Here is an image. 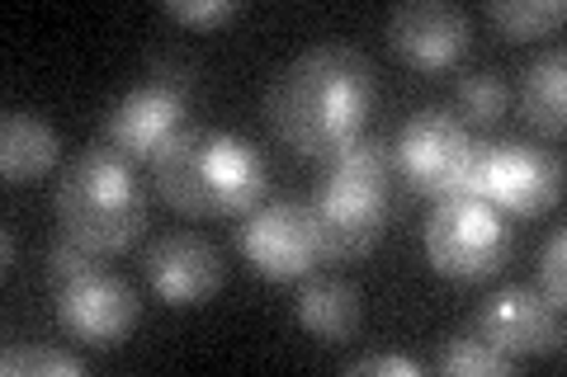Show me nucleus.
Returning <instances> with one entry per match:
<instances>
[{
	"instance_id": "nucleus-1",
	"label": "nucleus",
	"mask_w": 567,
	"mask_h": 377,
	"mask_svg": "<svg viewBox=\"0 0 567 377\" xmlns=\"http://www.w3.org/2000/svg\"><path fill=\"white\" fill-rule=\"evenodd\" d=\"M374 109V62L346 43H312L289 57L265 95L275 137L298 156L327 160L364 133Z\"/></svg>"
},
{
	"instance_id": "nucleus-2",
	"label": "nucleus",
	"mask_w": 567,
	"mask_h": 377,
	"mask_svg": "<svg viewBox=\"0 0 567 377\" xmlns=\"http://www.w3.org/2000/svg\"><path fill=\"white\" fill-rule=\"evenodd\" d=\"M147 166L162 203L185 218H241L270 189L260 147L227 128H181Z\"/></svg>"
},
{
	"instance_id": "nucleus-3",
	"label": "nucleus",
	"mask_w": 567,
	"mask_h": 377,
	"mask_svg": "<svg viewBox=\"0 0 567 377\" xmlns=\"http://www.w3.org/2000/svg\"><path fill=\"white\" fill-rule=\"evenodd\" d=\"M52 208L66 237L85 241L95 255H123L147 227V189L137 185L133 160H123L104 142H91L66 160Z\"/></svg>"
},
{
	"instance_id": "nucleus-4",
	"label": "nucleus",
	"mask_w": 567,
	"mask_h": 377,
	"mask_svg": "<svg viewBox=\"0 0 567 377\" xmlns=\"http://www.w3.org/2000/svg\"><path fill=\"white\" fill-rule=\"evenodd\" d=\"M464 193L487 199L502 218H539L563 199V166L558 156L520 137L473 142Z\"/></svg>"
},
{
	"instance_id": "nucleus-5",
	"label": "nucleus",
	"mask_w": 567,
	"mask_h": 377,
	"mask_svg": "<svg viewBox=\"0 0 567 377\" xmlns=\"http://www.w3.org/2000/svg\"><path fill=\"white\" fill-rule=\"evenodd\" d=\"M425 260L445 279H492L511 255V227L487 199L473 193H450L435 199L431 218H425Z\"/></svg>"
},
{
	"instance_id": "nucleus-6",
	"label": "nucleus",
	"mask_w": 567,
	"mask_h": 377,
	"mask_svg": "<svg viewBox=\"0 0 567 377\" xmlns=\"http://www.w3.org/2000/svg\"><path fill=\"white\" fill-rule=\"evenodd\" d=\"M468 151H473L468 123L450 109H440V104H431V109H416L402 123L393 170L421 199H450V193H464Z\"/></svg>"
},
{
	"instance_id": "nucleus-7",
	"label": "nucleus",
	"mask_w": 567,
	"mask_h": 377,
	"mask_svg": "<svg viewBox=\"0 0 567 377\" xmlns=\"http://www.w3.org/2000/svg\"><path fill=\"white\" fill-rule=\"evenodd\" d=\"M308 212L317 222L322 260H360L383 241V231H388L393 185H354V179L317 175Z\"/></svg>"
},
{
	"instance_id": "nucleus-8",
	"label": "nucleus",
	"mask_w": 567,
	"mask_h": 377,
	"mask_svg": "<svg viewBox=\"0 0 567 377\" xmlns=\"http://www.w3.org/2000/svg\"><path fill=\"white\" fill-rule=\"evenodd\" d=\"M237 250L265 279H308L322 264V241L308 203H260L237 227Z\"/></svg>"
},
{
	"instance_id": "nucleus-9",
	"label": "nucleus",
	"mask_w": 567,
	"mask_h": 377,
	"mask_svg": "<svg viewBox=\"0 0 567 377\" xmlns=\"http://www.w3.org/2000/svg\"><path fill=\"white\" fill-rule=\"evenodd\" d=\"M52 316H58L62 331L76 335L81 345L110 349L137 326L142 297L133 293L128 279L110 274V269H91V274L66 279L52 289Z\"/></svg>"
},
{
	"instance_id": "nucleus-10",
	"label": "nucleus",
	"mask_w": 567,
	"mask_h": 377,
	"mask_svg": "<svg viewBox=\"0 0 567 377\" xmlns=\"http://www.w3.org/2000/svg\"><path fill=\"white\" fill-rule=\"evenodd\" d=\"M185 128V90L171 81L133 85L100 123V142L123 160H152L166 142Z\"/></svg>"
},
{
	"instance_id": "nucleus-11",
	"label": "nucleus",
	"mask_w": 567,
	"mask_h": 377,
	"mask_svg": "<svg viewBox=\"0 0 567 377\" xmlns=\"http://www.w3.org/2000/svg\"><path fill=\"white\" fill-rule=\"evenodd\" d=\"M388 43L412 71H445L468 48V14L450 0H402L388 14Z\"/></svg>"
},
{
	"instance_id": "nucleus-12",
	"label": "nucleus",
	"mask_w": 567,
	"mask_h": 377,
	"mask_svg": "<svg viewBox=\"0 0 567 377\" xmlns=\"http://www.w3.org/2000/svg\"><path fill=\"white\" fill-rule=\"evenodd\" d=\"M142 274H147L152 293L171 302V307H194V302H208L223 289V255L218 245L199 231H171V237L152 241L147 255H142Z\"/></svg>"
},
{
	"instance_id": "nucleus-13",
	"label": "nucleus",
	"mask_w": 567,
	"mask_h": 377,
	"mask_svg": "<svg viewBox=\"0 0 567 377\" xmlns=\"http://www.w3.org/2000/svg\"><path fill=\"white\" fill-rule=\"evenodd\" d=\"M558 312L563 307H554L539 289H516V283H511V289L492 293L468 321L511 358H535V354L558 349V339H563Z\"/></svg>"
},
{
	"instance_id": "nucleus-14",
	"label": "nucleus",
	"mask_w": 567,
	"mask_h": 377,
	"mask_svg": "<svg viewBox=\"0 0 567 377\" xmlns=\"http://www.w3.org/2000/svg\"><path fill=\"white\" fill-rule=\"evenodd\" d=\"M293 316L298 326L317 339H350L354 331L364 326V293L354 289L350 279H336V274H317L308 279L293 297Z\"/></svg>"
},
{
	"instance_id": "nucleus-15",
	"label": "nucleus",
	"mask_w": 567,
	"mask_h": 377,
	"mask_svg": "<svg viewBox=\"0 0 567 377\" xmlns=\"http://www.w3.org/2000/svg\"><path fill=\"white\" fill-rule=\"evenodd\" d=\"M62 137L52 123H43L39 114L14 109L0 123V175L10 185H29V179H43L52 166H58Z\"/></svg>"
},
{
	"instance_id": "nucleus-16",
	"label": "nucleus",
	"mask_w": 567,
	"mask_h": 377,
	"mask_svg": "<svg viewBox=\"0 0 567 377\" xmlns=\"http://www.w3.org/2000/svg\"><path fill=\"white\" fill-rule=\"evenodd\" d=\"M520 114L535 133L558 137L563 133V114H567V81H563V48L539 52L520 76Z\"/></svg>"
},
{
	"instance_id": "nucleus-17",
	"label": "nucleus",
	"mask_w": 567,
	"mask_h": 377,
	"mask_svg": "<svg viewBox=\"0 0 567 377\" xmlns=\"http://www.w3.org/2000/svg\"><path fill=\"white\" fill-rule=\"evenodd\" d=\"M435 368L450 373V377H511L520 368V358L496 349L473 321H464L454 335H445V345L435 354Z\"/></svg>"
},
{
	"instance_id": "nucleus-18",
	"label": "nucleus",
	"mask_w": 567,
	"mask_h": 377,
	"mask_svg": "<svg viewBox=\"0 0 567 377\" xmlns=\"http://www.w3.org/2000/svg\"><path fill=\"white\" fill-rule=\"evenodd\" d=\"M322 175L331 179H354V185H393V151L379 137H350L341 151H331L322 160Z\"/></svg>"
},
{
	"instance_id": "nucleus-19",
	"label": "nucleus",
	"mask_w": 567,
	"mask_h": 377,
	"mask_svg": "<svg viewBox=\"0 0 567 377\" xmlns=\"http://www.w3.org/2000/svg\"><path fill=\"white\" fill-rule=\"evenodd\" d=\"M563 0H487V20L506 39H544L548 29L563 24Z\"/></svg>"
},
{
	"instance_id": "nucleus-20",
	"label": "nucleus",
	"mask_w": 567,
	"mask_h": 377,
	"mask_svg": "<svg viewBox=\"0 0 567 377\" xmlns=\"http://www.w3.org/2000/svg\"><path fill=\"white\" fill-rule=\"evenodd\" d=\"M0 373L6 377H29V373H66V377H81L85 364L76 354H66L58 345H10L0 354Z\"/></svg>"
},
{
	"instance_id": "nucleus-21",
	"label": "nucleus",
	"mask_w": 567,
	"mask_h": 377,
	"mask_svg": "<svg viewBox=\"0 0 567 377\" xmlns=\"http://www.w3.org/2000/svg\"><path fill=\"white\" fill-rule=\"evenodd\" d=\"M458 109L473 123H496L506 114V81L496 71H468L458 81Z\"/></svg>"
},
{
	"instance_id": "nucleus-22",
	"label": "nucleus",
	"mask_w": 567,
	"mask_h": 377,
	"mask_svg": "<svg viewBox=\"0 0 567 377\" xmlns=\"http://www.w3.org/2000/svg\"><path fill=\"white\" fill-rule=\"evenodd\" d=\"M100 260L104 255H95L85 241H76V237H62L48 245V283L58 289V283H66V279H81V274H91V269H100Z\"/></svg>"
},
{
	"instance_id": "nucleus-23",
	"label": "nucleus",
	"mask_w": 567,
	"mask_h": 377,
	"mask_svg": "<svg viewBox=\"0 0 567 377\" xmlns=\"http://www.w3.org/2000/svg\"><path fill=\"white\" fill-rule=\"evenodd\" d=\"M539 293L554 302V307L567 302V237L563 231H554L548 245L539 250Z\"/></svg>"
},
{
	"instance_id": "nucleus-24",
	"label": "nucleus",
	"mask_w": 567,
	"mask_h": 377,
	"mask_svg": "<svg viewBox=\"0 0 567 377\" xmlns=\"http://www.w3.org/2000/svg\"><path fill=\"white\" fill-rule=\"evenodd\" d=\"M241 6L237 0H166V14L171 20H181L189 29H218L237 14Z\"/></svg>"
},
{
	"instance_id": "nucleus-25",
	"label": "nucleus",
	"mask_w": 567,
	"mask_h": 377,
	"mask_svg": "<svg viewBox=\"0 0 567 377\" xmlns=\"http://www.w3.org/2000/svg\"><path fill=\"white\" fill-rule=\"evenodd\" d=\"M346 373H398V377H421L425 368L416 364V358H406V354H369V358H346Z\"/></svg>"
},
{
	"instance_id": "nucleus-26",
	"label": "nucleus",
	"mask_w": 567,
	"mask_h": 377,
	"mask_svg": "<svg viewBox=\"0 0 567 377\" xmlns=\"http://www.w3.org/2000/svg\"><path fill=\"white\" fill-rule=\"evenodd\" d=\"M6 269H14V237L6 231Z\"/></svg>"
}]
</instances>
